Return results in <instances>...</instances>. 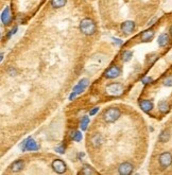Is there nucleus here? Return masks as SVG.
<instances>
[{"label": "nucleus", "mask_w": 172, "mask_h": 175, "mask_svg": "<svg viewBox=\"0 0 172 175\" xmlns=\"http://www.w3.org/2000/svg\"><path fill=\"white\" fill-rule=\"evenodd\" d=\"M80 31L85 35H92L96 32V24L90 18H84L80 24Z\"/></svg>", "instance_id": "obj_1"}, {"label": "nucleus", "mask_w": 172, "mask_h": 175, "mask_svg": "<svg viewBox=\"0 0 172 175\" xmlns=\"http://www.w3.org/2000/svg\"><path fill=\"white\" fill-rule=\"evenodd\" d=\"M120 115H121V112H120L119 108L112 107L104 112V114H103V119H104V121L106 122V123H114L116 120H118Z\"/></svg>", "instance_id": "obj_2"}, {"label": "nucleus", "mask_w": 172, "mask_h": 175, "mask_svg": "<svg viewBox=\"0 0 172 175\" xmlns=\"http://www.w3.org/2000/svg\"><path fill=\"white\" fill-rule=\"evenodd\" d=\"M107 92L111 96H120L123 92V86L120 83H112L107 85Z\"/></svg>", "instance_id": "obj_3"}, {"label": "nucleus", "mask_w": 172, "mask_h": 175, "mask_svg": "<svg viewBox=\"0 0 172 175\" xmlns=\"http://www.w3.org/2000/svg\"><path fill=\"white\" fill-rule=\"evenodd\" d=\"M88 85V80L87 79H83L82 81H80V83H79L78 85H76V87L73 88V92L70 95L69 99L72 100L74 97H76V95H79V93L83 92L84 91V89L86 88V86Z\"/></svg>", "instance_id": "obj_4"}, {"label": "nucleus", "mask_w": 172, "mask_h": 175, "mask_svg": "<svg viewBox=\"0 0 172 175\" xmlns=\"http://www.w3.org/2000/svg\"><path fill=\"white\" fill-rule=\"evenodd\" d=\"M159 164L163 168H168L172 164V155L169 152H164L159 155Z\"/></svg>", "instance_id": "obj_5"}, {"label": "nucleus", "mask_w": 172, "mask_h": 175, "mask_svg": "<svg viewBox=\"0 0 172 175\" xmlns=\"http://www.w3.org/2000/svg\"><path fill=\"white\" fill-rule=\"evenodd\" d=\"M39 149V147L37 145V143L34 141V139L29 137L27 140L24 141V144H22V151L27 150V151H37Z\"/></svg>", "instance_id": "obj_6"}, {"label": "nucleus", "mask_w": 172, "mask_h": 175, "mask_svg": "<svg viewBox=\"0 0 172 175\" xmlns=\"http://www.w3.org/2000/svg\"><path fill=\"white\" fill-rule=\"evenodd\" d=\"M133 169L134 167L132 164H130V162H123V164H120L119 168H118V172L121 175H128L133 172Z\"/></svg>", "instance_id": "obj_7"}, {"label": "nucleus", "mask_w": 172, "mask_h": 175, "mask_svg": "<svg viewBox=\"0 0 172 175\" xmlns=\"http://www.w3.org/2000/svg\"><path fill=\"white\" fill-rule=\"evenodd\" d=\"M135 30V22L132 20H126L121 24V31L125 34H130Z\"/></svg>", "instance_id": "obj_8"}, {"label": "nucleus", "mask_w": 172, "mask_h": 175, "mask_svg": "<svg viewBox=\"0 0 172 175\" xmlns=\"http://www.w3.org/2000/svg\"><path fill=\"white\" fill-rule=\"evenodd\" d=\"M52 168L57 173H64L66 170V164L62 159H54L52 161Z\"/></svg>", "instance_id": "obj_9"}, {"label": "nucleus", "mask_w": 172, "mask_h": 175, "mask_svg": "<svg viewBox=\"0 0 172 175\" xmlns=\"http://www.w3.org/2000/svg\"><path fill=\"white\" fill-rule=\"evenodd\" d=\"M120 72H121L120 68L118 67V66L114 65V66H112L111 68H109V69L106 70V72H105V78L115 79V78H117V76H119Z\"/></svg>", "instance_id": "obj_10"}, {"label": "nucleus", "mask_w": 172, "mask_h": 175, "mask_svg": "<svg viewBox=\"0 0 172 175\" xmlns=\"http://www.w3.org/2000/svg\"><path fill=\"white\" fill-rule=\"evenodd\" d=\"M1 21H2L3 24H10L12 21V16H11V12H10V8L7 7L5 10H3L2 14H1Z\"/></svg>", "instance_id": "obj_11"}, {"label": "nucleus", "mask_w": 172, "mask_h": 175, "mask_svg": "<svg viewBox=\"0 0 172 175\" xmlns=\"http://www.w3.org/2000/svg\"><path fill=\"white\" fill-rule=\"evenodd\" d=\"M139 106L144 112H149L150 110L153 109V102L150 100H140L139 101Z\"/></svg>", "instance_id": "obj_12"}, {"label": "nucleus", "mask_w": 172, "mask_h": 175, "mask_svg": "<svg viewBox=\"0 0 172 175\" xmlns=\"http://www.w3.org/2000/svg\"><path fill=\"white\" fill-rule=\"evenodd\" d=\"M154 35H155L154 30L150 29V30L144 31V32L141 33V35H140V38H141L142 41H150L151 39L154 37Z\"/></svg>", "instance_id": "obj_13"}, {"label": "nucleus", "mask_w": 172, "mask_h": 175, "mask_svg": "<svg viewBox=\"0 0 172 175\" xmlns=\"http://www.w3.org/2000/svg\"><path fill=\"white\" fill-rule=\"evenodd\" d=\"M169 43V35L166 34V33H163L158 36V45L159 47H165V46L168 45Z\"/></svg>", "instance_id": "obj_14"}, {"label": "nucleus", "mask_w": 172, "mask_h": 175, "mask_svg": "<svg viewBox=\"0 0 172 175\" xmlns=\"http://www.w3.org/2000/svg\"><path fill=\"white\" fill-rule=\"evenodd\" d=\"M90 141H92V144L94 147H98L99 145L101 144V142H102V137L100 136L99 134H95L92 136V138H90Z\"/></svg>", "instance_id": "obj_15"}, {"label": "nucleus", "mask_w": 172, "mask_h": 175, "mask_svg": "<svg viewBox=\"0 0 172 175\" xmlns=\"http://www.w3.org/2000/svg\"><path fill=\"white\" fill-rule=\"evenodd\" d=\"M11 170L14 171V172H18V171L22 170V168H24V161L22 160H16L15 162H13V164H11Z\"/></svg>", "instance_id": "obj_16"}, {"label": "nucleus", "mask_w": 172, "mask_h": 175, "mask_svg": "<svg viewBox=\"0 0 172 175\" xmlns=\"http://www.w3.org/2000/svg\"><path fill=\"white\" fill-rule=\"evenodd\" d=\"M67 0H51V7L54 9H61L65 7Z\"/></svg>", "instance_id": "obj_17"}, {"label": "nucleus", "mask_w": 172, "mask_h": 175, "mask_svg": "<svg viewBox=\"0 0 172 175\" xmlns=\"http://www.w3.org/2000/svg\"><path fill=\"white\" fill-rule=\"evenodd\" d=\"M158 109L161 114H166V112L169 110V104L166 101H161L158 103Z\"/></svg>", "instance_id": "obj_18"}, {"label": "nucleus", "mask_w": 172, "mask_h": 175, "mask_svg": "<svg viewBox=\"0 0 172 175\" xmlns=\"http://www.w3.org/2000/svg\"><path fill=\"white\" fill-rule=\"evenodd\" d=\"M88 123H89V118H88L87 116L82 117V120H81V122H80V128H81V130H82V131L86 130V128H87Z\"/></svg>", "instance_id": "obj_19"}, {"label": "nucleus", "mask_w": 172, "mask_h": 175, "mask_svg": "<svg viewBox=\"0 0 172 175\" xmlns=\"http://www.w3.org/2000/svg\"><path fill=\"white\" fill-rule=\"evenodd\" d=\"M170 139V133L169 131H163L161 132V134L159 135V141L161 142H167L168 140Z\"/></svg>", "instance_id": "obj_20"}, {"label": "nucleus", "mask_w": 172, "mask_h": 175, "mask_svg": "<svg viewBox=\"0 0 172 175\" xmlns=\"http://www.w3.org/2000/svg\"><path fill=\"white\" fill-rule=\"evenodd\" d=\"M71 138L73 139L74 141H81L82 140V134H81V132H79V131H74V132H72L71 134Z\"/></svg>", "instance_id": "obj_21"}, {"label": "nucleus", "mask_w": 172, "mask_h": 175, "mask_svg": "<svg viewBox=\"0 0 172 175\" xmlns=\"http://www.w3.org/2000/svg\"><path fill=\"white\" fill-rule=\"evenodd\" d=\"M81 173H82V174H96L97 172L95 170H92V169H90L88 166H84V168L82 169Z\"/></svg>", "instance_id": "obj_22"}, {"label": "nucleus", "mask_w": 172, "mask_h": 175, "mask_svg": "<svg viewBox=\"0 0 172 175\" xmlns=\"http://www.w3.org/2000/svg\"><path fill=\"white\" fill-rule=\"evenodd\" d=\"M123 61L124 62H128L130 60H131V57L133 56V53H132L131 51H124V53H123Z\"/></svg>", "instance_id": "obj_23"}, {"label": "nucleus", "mask_w": 172, "mask_h": 175, "mask_svg": "<svg viewBox=\"0 0 172 175\" xmlns=\"http://www.w3.org/2000/svg\"><path fill=\"white\" fill-rule=\"evenodd\" d=\"M57 152H59V153H61V154H64L65 153V147H64L63 145H60V147H57Z\"/></svg>", "instance_id": "obj_24"}, {"label": "nucleus", "mask_w": 172, "mask_h": 175, "mask_svg": "<svg viewBox=\"0 0 172 175\" xmlns=\"http://www.w3.org/2000/svg\"><path fill=\"white\" fill-rule=\"evenodd\" d=\"M16 31H17V27H15V28H13L11 31H10V33H9V34H8V38H10V37H11L12 35H13V34H15V33H16Z\"/></svg>", "instance_id": "obj_25"}, {"label": "nucleus", "mask_w": 172, "mask_h": 175, "mask_svg": "<svg viewBox=\"0 0 172 175\" xmlns=\"http://www.w3.org/2000/svg\"><path fill=\"white\" fill-rule=\"evenodd\" d=\"M152 82V79L151 78H144L141 80V83H144V84H147V83H150Z\"/></svg>", "instance_id": "obj_26"}, {"label": "nucleus", "mask_w": 172, "mask_h": 175, "mask_svg": "<svg viewBox=\"0 0 172 175\" xmlns=\"http://www.w3.org/2000/svg\"><path fill=\"white\" fill-rule=\"evenodd\" d=\"M98 110H99V107H94V108H92V109L89 112V115H90V116H94V115L96 114V112H98Z\"/></svg>", "instance_id": "obj_27"}, {"label": "nucleus", "mask_w": 172, "mask_h": 175, "mask_svg": "<svg viewBox=\"0 0 172 175\" xmlns=\"http://www.w3.org/2000/svg\"><path fill=\"white\" fill-rule=\"evenodd\" d=\"M10 72L12 73V76H14V74H15V70H14L13 68H10Z\"/></svg>", "instance_id": "obj_28"}, {"label": "nucleus", "mask_w": 172, "mask_h": 175, "mask_svg": "<svg viewBox=\"0 0 172 175\" xmlns=\"http://www.w3.org/2000/svg\"><path fill=\"white\" fill-rule=\"evenodd\" d=\"M169 32H170V35L172 36V26L170 27V29H169Z\"/></svg>", "instance_id": "obj_29"}]
</instances>
